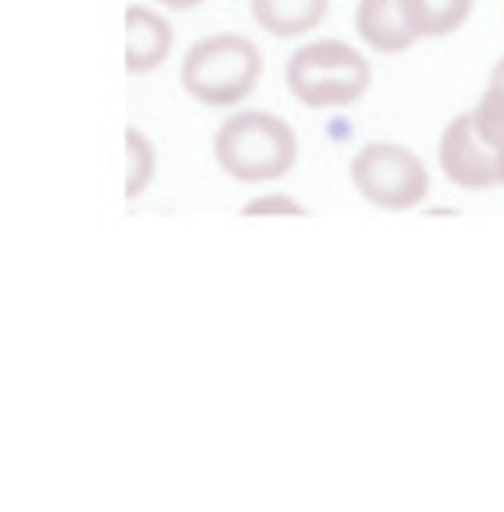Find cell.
Segmentation results:
<instances>
[{
  "label": "cell",
  "instance_id": "obj_1",
  "mask_svg": "<svg viewBox=\"0 0 504 512\" xmlns=\"http://www.w3.org/2000/svg\"><path fill=\"white\" fill-rule=\"evenodd\" d=\"M214 158L238 182H275L295 170L299 138L283 117L263 109H242L218 125Z\"/></svg>",
  "mask_w": 504,
  "mask_h": 512
},
{
  "label": "cell",
  "instance_id": "obj_2",
  "mask_svg": "<svg viewBox=\"0 0 504 512\" xmlns=\"http://www.w3.org/2000/svg\"><path fill=\"white\" fill-rule=\"evenodd\" d=\"M263 77V53L238 33L198 41L182 61V89L202 105H238Z\"/></svg>",
  "mask_w": 504,
  "mask_h": 512
},
{
  "label": "cell",
  "instance_id": "obj_3",
  "mask_svg": "<svg viewBox=\"0 0 504 512\" xmlns=\"http://www.w3.org/2000/svg\"><path fill=\"white\" fill-rule=\"evenodd\" d=\"M371 65L347 41H311L287 61V89L311 109H339L367 93Z\"/></svg>",
  "mask_w": 504,
  "mask_h": 512
},
{
  "label": "cell",
  "instance_id": "obj_4",
  "mask_svg": "<svg viewBox=\"0 0 504 512\" xmlns=\"http://www.w3.org/2000/svg\"><path fill=\"white\" fill-rule=\"evenodd\" d=\"M351 186L359 190V198H367L371 206H384V210H412L432 194L428 166L396 142L363 146L351 158Z\"/></svg>",
  "mask_w": 504,
  "mask_h": 512
},
{
  "label": "cell",
  "instance_id": "obj_5",
  "mask_svg": "<svg viewBox=\"0 0 504 512\" xmlns=\"http://www.w3.org/2000/svg\"><path fill=\"white\" fill-rule=\"evenodd\" d=\"M440 166L460 190H488L500 182V150L476 130V117L460 113L440 138Z\"/></svg>",
  "mask_w": 504,
  "mask_h": 512
},
{
  "label": "cell",
  "instance_id": "obj_6",
  "mask_svg": "<svg viewBox=\"0 0 504 512\" xmlns=\"http://www.w3.org/2000/svg\"><path fill=\"white\" fill-rule=\"evenodd\" d=\"M355 33L375 53H404L420 41L404 0H359L355 5Z\"/></svg>",
  "mask_w": 504,
  "mask_h": 512
},
{
  "label": "cell",
  "instance_id": "obj_7",
  "mask_svg": "<svg viewBox=\"0 0 504 512\" xmlns=\"http://www.w3.org/2000/svg\"><path fill=\"white\" fill-rule=\"evenodd\" d=\"M170 49H174V29L162 13L142 5L125 9V69L150 73L170 57Z\"/></svg>",
  "mask_w": 504,
  "mask_h": 512
},
{
  "label": "cell",
  "instance_id": "obj_8",
  "mask_svg": "<svg viewBox=\"0 0 504 512\" xmlns=\"http://www.w3.org/2000/svg\"><path fill=\"white\" fill-rule=\"evenodd\" d=\"M327 9H331V0H250V13H255L259 29L283 41L319 29Z\"/></svg>",
  "mask_w": 504,
  "mask_h": 512
},
{
  "label": "cell",
  "instance_id": "obj_9",
  "mask_svg": "<svg viewBox=\"0 0 504 512\" xmlns=\"http://www.w3.org/2000/svg\"><path fill=\"white\" fill-rule=\"evenodd\" d=\"M404 5L420 37H448L468 21L476 0H404Z\"/></svg>",
  "mask_w": 504,
  "mask_h": 512
},
{
  "label": "cell",
  "instance_id": "obj_10",
  "mask_svg": "<svg viewBox=\"0 0 504 512\" xmlns=\"http://www.w3.org/2000/svg\"><path fill=\"white\" fill-rule=\"evenodd\" d=\"M125 158H130V166H125V198H138L154 182V146H150V138L138 134V130H125Z\"/></svg>",
  "mask_w": 504,
  "mask_h": 512
},
{
  "label": "cell",
  "instance_id": "obj_11",
  "mask_svg": "<svg viewBox=\"0 0 504 512\" xmlns=\"http://www.w3.org/2000/svg\"><path fill=\"white\" fill-rule=\"evenodd\" d=\"M246 214H307V206H299L287 194H267V198L246 202Z\"/></svg>",
  "mask_w": 504,
  "mask_h": 512
},
{
  "label": "cell",
  "instance_id": "obj_12",
  "mask_svg": "<svg viewBox=\"0 0 504 512\" xmlns=\"http://www.w3.org/2000/svg\"><path fill=\"white\" fill-rule=\"evenodd\" d=\"M158 5H166V9H194V5H202V0H158Z\"/></svg>",
  "mask_w": 504,
  "mask_h": 512
},
{
  "label": "cell",
  "instance_id": "obj_13",
  "mask_svg": "<svg viewBox=\"0 0 504 512\" xmlns=\"http://www.w3.org/2000/svg\"><path fill=\"white\" fill-rule=\"evenodd\" d=\"M500 186H504V146H500Z\"/></svg>",
  "mask_w": 504,
  "mask_h": 512
}]
</instances>
